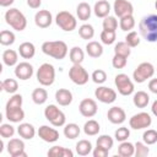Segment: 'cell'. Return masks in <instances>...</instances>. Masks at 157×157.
I'll list each match as a JSON object with an SVG mask.
<instances>
[{"label": "cell", "mask_w": 157, "mask_h": 157, "mask_svg": "<svg viewBox=\"0 0 157 157\" xmlns=\"http://www.w3.org/2000/svg\"><path fill=\"white\" fill-rule=\"evenodd\" d=\"M22 102H23L22 96L18 94V93H13L10 97V99L7 101L5 108H21L22 107Z\"/></svg>", "instance_id": "obj_44"}, {"label": "cell", "mask_w": 157, "mask_h": 157, "mask_svg": "<svg viewBox=\"0 0 157 157\" xmlns=\"http://www.w3.org/2000/svg\"><path fill=\"white\" fill-rule=\"evenodd\" d=\"M86 53L91 58H99L103 54V47L101 43L96 40H91L86 44Z\"/></svg>", "instance_id": "obj_24"}, {"label": "cell", "mask_w": 157, "mask_h": 157, "mask_svg": "<svg viewBox=\"0 0 157 157\" xmlns=\"http://www.w3.org/2000/svg\"><path fill=\"white\" fill-rule=\"evenodd\" d=\"M129 136H130V130H129L128 128H125V126L118 128V129L115 130V132H114L115 140H117V141H120V142H121V141H126Z\"/></svg>", "instance_id": "obj_50"}, {"label": "cell", "mask_w": 157, "mask_h": 157, "mask_svg": "<svg viewBox=\"0 0 157 157\" xmlns=\"http://www.w3.org/2000/svg\"><path fill=\"white\" fill-rule=\"evenodd\" d=\"M78 36L82 38V39H92L93 36H94V29H93V26L90 25V23H85L82 26H80L78 28Z\"/></svg>", "instance_id": "obj_37"}, {"label": "cell", "mask_w": 157, "mask_h": 157, "mask_svg": "<svg viewBox=\"0 0 157 157\" xmlns=\"http://www.w3.org/2000/svg\"><path fill=\"white\" fill-rule=\"evenodd\" d=\"M91 78H92V81H93L94 83H97V85H102V83H104L105 80H107V74H105L104 70H102V69H97V70H94V71L92 72Z\"/></svg>", "instance_id": "obj_43"}, {"label": "cell", "mask_w": 157, "mask_h": 157, "mask_svg": "<svg viewBox=\"0 0 157 157\" xmlns=\"http://www.w3.org/2000/svg\"><path fill=\"white\" fill-rule=\"evenodd\" d=\"M151 112H152V114L155 115V117H157V99L152 103V107H151Z\"/></svg>", "instance_id": "obj_55"}, {"label": "cell", "mask_w": 157, "mask_h": 157, "mask_svg": "<svg viewBox=\"0 0 157 157\" xmlns=\"http://www.w3.org/2000/svg\"><path fill=\"white\" fill-rule=\"evenodd\" d=\"M69 58L72 64H82V61L85 59V53L80 47H72L70 49Z\"/></svg>", "instance_id": "obj_31"}, {"label": "cell", "mask_w": 157, "mask_h": 157, "mask_svg": "<svg viewBox=\"0 0 157 157\" xmlns=\"http://www.w3.org/2000/svg\"><path fill=\"white\" fill-rule=\"evenodd\" d=\"M113 10H114L115 16H118L119 18H121L124 16L132 15L134 6L128 0H115L114 4H113Z\"/></svg>", "instance_id": "obj_14"}, {"label": "cell", "mask_w": 157, "mask_h": 157, "mask_svg": "<svg viewBox=\"0 0 157 157\" xmlns=\"http://www.w3.org/2000/svg\"><path fill=\"white\" fill-rule=\"evenodd\" d=\"M55 101L63 105V107H66L69 104H71L72 102V93L70 90L67 88H59L56 92H55Z\"/></svg>", "instance_id": "obj_19"}, {"label": "cell", "mask_w": 157, "mask_h": 157, "mask_svg": "<svg viewBox=\"0 0 157 157\" xmlns=\"http://www.w3.org/2000/svg\"><path fill=\"white\" fill-rule=\"evenodd\" d=\"M148 90L152 93L157 94V78H151L150 80V82H148Z\"/></svg>", "instance_id": "obj_52"}, {"label": "cell", "mask_w": 157, "mask_h": 157, "mask_svg": "<svg viewBox=\"0 0 157 157\" xmlns=\"http://www.w3.org/2000/svg\"><path fill=\"white\" fill-rule=\"evenodd\" d=\"M115 31H107V29H103L101 32V40L103 44H113L115 42Z\"/></svg>", "instance_id": "obj_42"}, {"label": "cell", "mask_w": 157, "mask_h": 157, "mask_svg": "<svg viewBox=\"0 0 157 157\" xmlns=\"http://www.w3.org/2000/svg\"><path fill=\"white\" fill-rule=\"evenodd\" d=\"M125 42L128 43V45L130 48H135L140 44V36L137 34V32L135 31H130L128 32V34L125 36Z\"/></svg>", "instance_id": "obj_40"}, {"label": "cell", "mask_w": 157, "mask_h": 157, "mask_svg": "<svg viewBox=\"0 0 157 157\" xmlns=\"http://www.w3.org/2000/svg\"><path fill=\"white\" fill-rule=\"evenodd\" d=\"M53 22V16L48 10H39L34 15V23L39 28H48Z\"/></svg>", "instance_id": "obj_17"}, {"label": "cell", "mask_w": 157, "mask_h": 157, "mask_svg": "<svg viewBox=\"0 0 157 157\" xmlns=\"http://www.w3.org/2000/svg\"><path fill=\"white\" fill-rule=\"evenodd\" d=\"M155 7H156V10H157V0H156V2H155Z\"/></svg>", "instance_id": "obj_57"}, {"label": "cell", "mask_w": 157, "mask_h": 157, "mask_svg": "<svg viewBox=\"0 0 157 157\" xmlns=\"http://www.w3.org/2000/svg\"><path fill=\"white\" fill-rule=\"evenodd\" d=\"M156 70H157V67H156Z\"/></svg>", "instance_id": "obj_58"}, {"label": "cell", "mask_w": 157, "mask_h": 157, "mask_svg": "<svg viewBox=\"0 0 157 157\" xmlns=\"http://www.w3.org/2000/svg\"><path fill=\"white\" fill-rule=\"evenodd\" d=\"M80 131H81L80 126L77 124H75V123H69L64 128V135H65V137H67L70 140H74V139L78 137Z\"/></svg>", "instance_id": "obj_33"}, {"label": "cell", "mask_w": 157, "mask_h": 157, "mask_svg": "<svg viewBox=\"0 0 157 157\" xmlns=\"http://www.w3.org/2000/svg\"><path fill=\"white\" fill-rule=\"evenodd\" d=\"M91 6L87 2H80L76 7V15L80 21H87L91 17Z\"/></svg>", "instance_id": "obj_27"}, {"label": "cell", "mask_w": 157, "mask_h": 157, "mask_svg": "<svg viewBox=\"0 0 157 157\" xmlns=\"http://www.w3.org/2000/svg\"><path fill=\"white\" fill-rule=\"evenodd\" d=\"M118 153L123 157H131L135 155V145L129 141H121L118 146Z\"/></svg>", "instance_id": "obj_29"}, {"label": "cell", "mask_w": 157, "mask_h": 157, "mask_svg": "<svg viewBox=\"0 0 157 157\" xmlns=\"http://www.w3.org/2000/svg\"><path fill=\"white\" fill-rule=\"evenodd\" d=\"M107 118L108 120L112 123V124H123L126 119V114H125V110L120 107H112L109 108L108 113H107Z\"/></svg>", "instance_id": "obj_18"}, {"label": "cell", "mask_w": 157, "mask_h": 157, "mask_svg": "<svg viewBox=\"0 0 157 157\" xmlns=\"http://www.w3.org/2000/svg\"><path fill=\"white\" fill-rule=\"evenodd\" d=\"M114 83L121 96H130L134 92V82L126 74H118L114 78Z\"/></svg>", "instance_id": "obj_9"}, {"label": "cell", "mask_w": 157, "mask_h": 157, "mask_svg": "<svg viewBox=\"0 0 157 157\" xmlns=\"http://www.w3.org/2000/svg\"><path fill=\"white\" fill-rule=\"evenodd\" d=\"M48 156H54V157H72L74 152L70 148L63 147V146H53L48 151Z\"/></svg>", "instance_id": "obj_30"}, {"label": "cell", "mask_w": 157, "mask_h": 157, "mask_svg": "<svg viewBox=\"0 0 157 157\" xmlns=\"http://www.w3.org/2000/svg\"><path fill=\"white\" fill-rule=\"evenodd\" d=\"M139 32L145 40L150 43L157 42V15L144 16L139 23Z\"/></svg>", "instance_id": "obj_1"}, {"label": "cell", "mask_w": 157, "mask_h": 157, "mask_svg": "<svg viewBox=\"0 0 157 157\" xmlns=\"http://www.w3.org/2000/svg\"><path fill=\"white\" fill-rule=\"evenodd\" d=\"M132 102H134V105L137 107V108H145L147 107L148 102H150V96L145 92V91H137L134 97H132Z\"/></svg>", "instance_id": "obj_26"}, {"label": "cell", "mask_w": 157, "mask_h": 157, "mask_svg": "<svg viewBox=\"0 0 157 157\" xmlns=\"http://www.w3.org/2000/svg\"><path fill=\"white\" fill-rule=\"evenodd\" d=\"M48 99V92L45 88H42V87H38V88H34L33 92H32V101L40 105V104H44Z\"/></svg>", "instance_id": "obj_28"}, {"label": "cell", "mask_w": 157, "mask_h": 157, "mask_svg": "<svg viewBox=\"0 0 157 157\" xmlns=\"http://www.w3.org/2000/svg\"><path fill=\"white\" fill-rule=\"evenodd\" d=\"M142 140L146 145H153L157 142V131L153 129H147L142 134Z\"/></svg>", "instance_id": "obj_41"}, {"label": "cell", "mask_w": 157, "mask_h": 157, "mask_svg": "<svg viewBox=\"0 0 157 157\" xmlns=\"http://www.w3.org/2000/svg\"><path fill=\"white\" fill-rule=\"evenodd\" d=\"M113 144H114V140L109 135H101L97 139V146L104 147L107 150H110L113 147Z\"/></svg>", "instance_id": "obj_45"}, {"label": "cell", "mask_w": 157, "mask_h": 157, "mask_svg": "<svg viewBox=\"0 0 157 157\" xmlns=\"http://www.w3.org/2000/svg\"><path fill=\"white\" fill-rule=\"evenodd\" d=\"M148 145H146L145 142H140L137 141L135 144V156L136 157H146L150 153V148L147 147Z\"/></svg>", "instance_id": "obj_46"}, {"label": "cell", "mask_w": 157, "mask_h": 157, "mask_svg": "<svg viewBox=\"0 0 157 157\" xmlns=\"http://www.w3.org/2000/svg\"><path fill=\"white\" fill-rule=\"evenodd\" d=\"M15 134V128L11 124H1L0 126V136L2 139H10Z\"/></svg>", "instance_id": "obj_49"}, {"label": "cell", "mask_w": 157, "mask_h": 157, "mask_svg": "<svg viewBox=\"0 0 157 157\" xmlns=\"http://www.w3.org/2000/svg\"><path fill=\"white\" fill-rule=\"evenodd\" d=\"M93 11H94V15L99 18H104L107 16H109V12H110V4L107 1V0H99L94 4V7H93Z\"/></svg>", "instance_id": "obj_20"}, {"label": "cell", "mask_w": 157, "mask_h": 157, "mask_svg": "<svg viewBox=\"0 0 157 157\" xmlns=\"http://www.w3.org/2000/svg\"><path fill=\"white\" fill-rule=\"evenodd\" d=\"M69 77L75 85L82 86L88 82L90 75L81 64H72V66L69 70Z\"/></svg>", "instance_id": "obj_8"}, {"label": "cell", "mask_w": 157, "mask_h": 157, "mask_svg": "<svg viewBox=\"0 0 157 157\" xmlns=\"http://www.w3.org/2000/svg\"><path fill=\"white\" fill-rule=\"evenodd\" d=\"M44 117L55 128L65 125V121H66V117H65L64 112H61L55 104H49V105L45 107Z\"/></svg>", "instance_id": "obj_5"}, {"label": "cell", "mask_w": 157, "mask_h": 157, "mask_svg": "<svg viewBox=\"0 0 157 157\" xmlns=\"http://www.w3.org/2000/svg\"><path fill=\"white\" fill-rule=\"evenodd\" d=\"M119 27L121 31H125V32H130L134 27H135V18L132 15H128V16H124L120 18L119 21Z\"/></svg>", "instance_id": "obj_35"}, {"label": "cell", "mask_w": 157, "mask_h": 157, "mask_svg": "<svg viewBox=\"0 0 157 157\" xmlns=\"http://www.w3.org/2000/svg\"><path fill=\"white\" fill-rule=\"evenodd\" d=\"M108 153H109V150H107L104 147H101V146H96L94 150L92 151L93 157H107Z\"/></svg>", "instance_id": "obj_51"}, {"label": "cell", "mask_w": 157, "mask_h": 157, "mask_svg": "<svg viewBox=\"0 0 157 157\" xmlns=\"http://www.w3.org/2000/svg\"><path fill=\"white\" fill-rule=\"evenodd\" d=\"M2 150H4V142H2V140L0 141V153L2 152Z\"/></svg>", "instance_id": "obj_56"}, {"label": "cell", "mask_w": 157, "mask_h": 157, "mask_svg": "<svg viewBox=\"0 0 157 157\" xmlns=\"http://www.w3.org/2000/svg\"><path fill=\"white\" fill-rule=\"evenodd\" d=\"M155 66L151 64V63H147V61H144L141 64L137 65V67L132 72V78L135 82L137 83H142L145 81H147L148 78H151L153 75H155Z\"/></svg>", "instance_id": "obj_6"}, {"label": "cell", "mask_w": 157, "mask_h": 157, "mask_svg": "<svg viewBox=\"0 0 157 157\" xmlns=\"http://www.w3.org/2000/svg\"><path fill=\"white\" fill-rule=\"evenodd\" d=\"M18 53L23 59H32L36 54V47L31 42H23L18 47Z\"/></svg>", "instance_id": "obj_23"}, {"label": "cell", "mask_w": 157, "mask_h": 157, "mask_svg": "<svg viewBox=\"0 0 157 157\" xmlns=\"http://www.w3.org/2000/svg\"><path fill=\"white\" fill-rule=\"evenodd\" d=\"M17 88H18V83L15 78H5L1 82V90L5 91L6 93L13 94V93H16Z\"/></svg>", "instance_id": "obj_36"}, {"label": "cell", "mask_w": 157, "mask_h": 157, "mask_svg": "<svg viewBox=\"0 0 157 157\" xmlns=\"http://www.w3.org/2000/svg\"><path fill=\"white\" fill-rule=\"evenodd\" d=\"M13 1H15V0H0V5H1L2 7H7V6L12 5Z\"/></svg>", "instance_id": "obj_54"}, {"label": "cell", "mask_w": 157, "mask_h": 157, "mask_svg": "<svg viewBox=\"0 0 157 157\" xmlns=\"http://www.w3.org/2000/svg\"><path fill=\"white\" fill-rule=\"evenodd\" d=\"M17 132H18V135H20L22 139H25V140H31V139H33L34 135H36V129H34V126H33L32 124H29V123H21V124L18 125V128H17Z\"/></svg>", "instance_id": "obj_22"}, {"label": "cell", "mask_w": 157, "mask_h": 157, "mask_svg": "<svg viewBox=\"0 0 157 157\" xmlns=\"http://www.w3.org/2000/svg\"><path fill=\"white\" fill-rule=\"evenodd\" d=\"M92 152V144L88 140H80L76 144V153L80 156H87Z\"/></svg>", "instance_id": "obj_34"}, {"label": "cell", "mask_w": 157, "mask_h": 157, "mask_svg": "<svg viewBox=\"0 0 157 157\" xmlns=\"http://www.w3.org/2000/svg\"><path fill=\"white\" fill-rule=\"evenodd\" d=\"M2 61L6 66H15L18 61V54L13 49H6L2 53Z\"/></svg>", "instance_id": "obj_25"}, {"label": "cell", "mask_w": 157, "mask_h": 157, "mask_svg": "<svg viewBox=\"0 0 157 157\" xmlns=\"http://www.w3.org/2000/svg\"><path fill=\"white\" fill-rule=\"evenodd\" d=\"M99 130H101V126H99L98 121H96V120H93V119L87 120V121L85 123V125H83V131H85V134L88 135V136H94V135H97V134L99 132Z\"/></svg>", "instance_id": "obj_32"}, {"label": "cell", "mask_w": 157, "mask_h": 157, "mask_svg": "<svg viewBox=\"0 0 157 157\" xmlns=\"http://www.w3.org/2000/svg\"><path fill=\"white\" fill-rule=\"evenodd\" d=\"M5 21L6 23L12 27L15 31H23L27 26V20H26V16L18 10V9H10L5 12Z\"/></svg>", "instance_id": "obj_3"}, {"label": "cell", "mask_w": 157, "mask_h": 157, "mask_svg": "<svg viewBox=\"0 0 157 157\" xmlns=\"http://www.w3.org/2000/svg\"><path fill=\"white\" fill-rule=\"evenodd\" d=\"M33 75V66L27 63V61H22L18 63L15 66V76L22 81H26L28 78H31Z\"/></svg>", "instance_id": "obj_16"}, {"label": "cell", "mask_w": 157, "mask_h": 157, "mask_svg": "<svg viewBox=\"0 0 157 157\" xmlns=\"http://www.w3.org/2000/svg\"><path fill=\"white\" fill-rule=\"evenodd\" d=\"M27 5L31 9H39L42 5V0H27Z\"/></svg>", "instance_id": "obj_53"}, {"label": "cell", "mask_w": 157, "mask_h": 157, "mask_svg": "<svg viewBox=\"0 0 157 157\" xmlns=\"http://www.w3.org/2000/svg\"><path fill=\"white\" fill-rule=\"evenodd\" d=\"M15 34L13 32L11 31H7V29H2L0 32V43L2 45H11L15 43Z\"/></svg>", "instance_id": "obj_38"}, {"label": "cell", "mask_w": 157, "mask_h": 157, "mask_svg": "<svg viewBox=\"0 0 157 157\" xmlns=\"http://www.w3.org/2000/svg\"><path fill=\"white\" fill-rule=\"evenodd\" d=\"M42 52L56 60H61L67 55V45L63 40H48L42 44Z\"/></svg>", "instance_id": "obj_2"}, {"label": "cell", "mask_w": 157, "mask_h": 157, "mask_svg": "<svg viewBox=\"0 0 157 157\" xmlns=\"http://www.w3.org/2000/svg\"><path fill=\"white\" fill-rule=\"evenodd\" d=\"M36 76H37V81L42 86H52L55 80V69L52 64L44 63L37 70Z\"/></svg>", "instance_id": "obj_4"}, {"label": "cell", "mask_w": 157, "mask_h": 157, "mask_svg": "<svg viewBox=\"0 0 157 157\" xmlns=\"http://www.w3.org/2000/svg\"><path fill=\"white\" fill-rule=\"evenodd\" d=\"M103 29L107 31H115L118 28V21L114 16H107L103 20Z\"/></svg>", "instance_id": "obj_47"}, {"label": "cell", "mask_w": 157, "mask_h": 157, "mask_svg": "<svg viewBox=\"0 0 157 157\" xmlns=\"http://www.w3.org/2000/svg\"><path fill=\"white\" fill-rule=\"evenodd\" d=\"M37 134H38V136H39L43 141L49 142V144L55 142V141H58V139H59V131H58L56 129H54V128L48 126V125H42V126L38 129Z\"/></svg>", "instance_id": "obj_15"}, {"label": "cell", "mask_w": 157, "mask_h": 157, "mask_svg": "<svg viewBox=\"0 0 157 157\" xmlns=\"http://www.w3.org/2000/svg\"><path fill=\"white\" fill-rule=\"evenodd\" d=\"M126 63H128V58L124 55L114 54V56L112 59V65L114 69H123L126 66Z\"/></svg>", "instance_id": "obj_48"}, {"label": "cell", "mask_w": 157, "mask_h": 157, "mask_svg": "<svg viewBox=\"0 0 157 157\" xmlns=\"http://www.w3.org/2000/svg\"><path fill=\"white\" fill-rule=\"evenodd\" d=\"M7 152L11 157H26L25 142L21 139H10L7 142Z\"/></svg>", "instance_id": "obj_13"}, {"label": "cell", "mask_w": 157, "mask_h": 157, "mask_svg": "<svg viewBox=\"0 0 157 157\" xmlns=\"http://www.w3.org/2000/svg\"><path fill=\"white\" fill-rule=\"evenodd\" d=\"M5 114L9 121L11 123H20L25 119V112L21 108H5Z\"/></svg>", "instance_id": "obj_21"}, {"label": "cell", "mask_w": 157, "mask_h": 157, "mask_svg": "<svg viewBox=\"0 0 157 157\" xmlns=\"http://www.w3.org/2000/svg\"><path fill=\"white\" fill-rule=\"evenodd\" d=\"M94 96H96V98L99 102L105 103V104L113 103L117 99V92L113 88L107 87V86H99V87H97L96 91H94Z\"/></svg>", "instance_id": "obj_11"}, {"label": "cell", "mask_w": 157, "mask_h": 157, "mask_svg": "<svg viewBox=\"0 0 157 157\" xmlns=\"http://www.w3.org/2000/svg\"><path fill=\"white\" fill-rule=\"evenodd\" d=\"M78 110L81 113L82 117L85 118H92L97 114V110H98V107H97V103L94 99L92 98H85L80 102L78 104Z\"/></svg>", "instance_id": "obj_12"}, {"label": "cell", "mask_w": 157, "mask_h": 157, "mask_svg": "<svg viewBox=\"0 0 157 157\" xmlns=\"http://www.w3.org/2000/svg\"><path fill=\"white\" fill-rule=\"evenodd\" d=\"M151 124H152V118L148 113H145V112H140L137 114H134L129 120V125L134 130L147 129Z\"/></svg>", "instance_id": "obj_10"}, {"label": "cell", "mask_w": 157, "mask_h": 157, "mask_svg": "<svg viewBox=\"0 0 157 157\" xmlns=\"http://www.w3.org/2000/svg\"><path fill=\"white\" fill-rule=\"evenodd\" d=\"M114 54H119V55H124V56H129L131 54V48L128 45V43L124 42H118L114 47Z\"/></svg>", "instance_id": "obj_39"}, {"label": "cell", "mask_w": 157, "mask_h": 157, "mask_svg": "<svg viewBox=\"0 0 157 157\" xmlns=\"http://www.w3.org/2000/svg\"><path fill=\"white\" fill-rule=\"evenodd\" d=\"M55 23L65 32H71L77 26V20L69 11H60L55 16Z\"/></svg>", "instance_id": "obj_7"}]
</instances>
